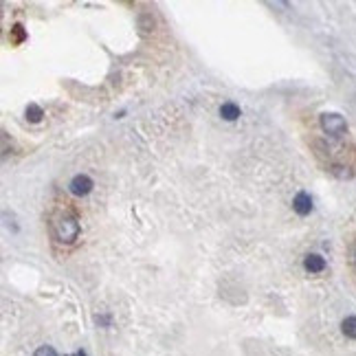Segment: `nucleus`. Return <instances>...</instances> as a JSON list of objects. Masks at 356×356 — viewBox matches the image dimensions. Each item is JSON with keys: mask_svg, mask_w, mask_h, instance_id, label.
<instances>
[{"mask_svg": "<svg viewBox=\"0 0 356 356\" xmlns=\"http://www.w3.org/2000/svg\"><path fill=\"white\" fill-rule=\"evenodd\" d=\"M24 115H26V119H29L31 123H40V121H42V117H44V110L40 108L38 103H29V105H26V110H24Z\"/></svg>", "mask_w": 356, "mask_h": 356, "instance_id": "obj_8", "label": "nucleus"}, {"mask_svg": "<svg viewBox=\"0 0 356 356\" xmlns=\"http://www.w3.org/2000/svg\"><path fill=\"white\" fill-rule=\"evenodd\" d=\"M319 125L328 136H334V138H339L347 132V121L343 115H339V112H323L319 119Z\"/></svg>", "mask_w": 356, "mask_h": 356, "instance_id": "obj_2", "label": "nucleus"}, {"mask_svg": "<svg viewBox=\"0 0 356 356\" xmlns=\"http://www.w3.org/2000/svg\"><path fill=\"white\" fill-rule=\"evenodd\" d=\"M240 115H242L240 105H235L233 101H224L220 105V117L224 121H235V119H240Z\"/></svg>", "mask_w": 356, "mask_h": 356, "instance_id": "obj_6", "label": "nucleus"}, {"mask_svg": "<svg viewBox=\"0 0 356 356\" xmlns=\"http://www.w3.org/2000/svg\"><path fill=\"white\" fill-rule=\"evenodd\" d=\"M352 266L356 270V244H354V248H352Z\"/></svg>", "mask_w": 356, "mask_h": 356, "instance_id": "obj_11", "label": "nucleus"}, {"mask_svg": "<svg viewBox=\"0 0 356 356\" xmlns=\"http://www.w3.org/2000/svg\"><path fill=\"white\" fill-rule=\"evenodd\" d=\"M79 220L73 213H59L51 220V235L59 244H75L79 237Z\"/></svg>", "mask_w": 356, "mask_h": 356, "instance_id": "obj_1", "label": "nucleus"}, {"mask_svg": "<svg viewBox=\"0 0 356 356\" xmlns=\"http://www.w3.org/2000/svg\"><path fill=\"white\" fill-rule=\"evenodd\" d=\"M11 33H13V42H22L24 40V31H22V24H13V29H11Z\"/></svg>", "mask_w": 356, "mask_h": 356, "instance_id": "obj_10", "label": "nucleus"}, {"mask_svg": "<svg viewBox=\"0 0 356 356\" xmlns=\"http://www.w3.org/2000/svg\"><path fill=\"white\" fill-rule=\"evenodd\" d=\"M33 356H57V352L51 345H42V347L35 349V354H33Z\"/></svg>", "mask_w": 356, "mask_h": 356, "instance_id": "obj_9", "label": "nucleus"}, {"mask_svg": "<svg viewBox=\"0 0 356 356\" xmlns=\"http://www.w3.org/2000/svg\"><path fill=\"white\" fill-rule=\"evenodd\" d=\"M341 332L347 336V339H356V314H349L341 321Z\"/></svg>", "mask_w": 356, "mask_h": 356, "instance_id": "obj_7", "label": "nucleus"}, {"mask_svg": "<svg viewBox=\"0 0 356 356\" xmlns=\"http://www.w3.org/2000/svg\"><path fill=\"white\" fill-rule=\"evenodd\" d=\"M326 257L319 255V253H308L303 257V270L310 275H316V273H323L326 270Z\"/></svg>", "mask_w": 356, "mask_h": 356, "instance_id": "obj_5", "label": "nucleus"}, {"mask_svg": "<svg viewBox=\"0 0 356 356\" xmlns=\"http://www.w3.org/2000/svg\"><path fill=\"white\" fill-rule=\"evenodd\" d=\"M293 209L297 216H310L314 209L312 204V196L308 194V191H299L295 198H293Z\"/></svg>", "mask_w": 356, "mask_h": 356, "instance_id": "obj_4", "label": "nucleus"}, {"mask_svg": "<svg viewBox=\"0 0 356 356\" xmlns=\"http://www.w3.org/2000/svg\"><path fill=\"white\" fill-rule=\"evenodd\" d=\"M92 187H95V183H92V178L88 174H77V176H73V181L68 183V189H70V194L73 196H88Z\"/></svg>", "mask_w": 356, "mask_h": 356, "instance_id": "obj_3", "label": "nucleus"}]
</instances>
